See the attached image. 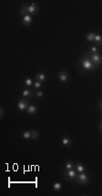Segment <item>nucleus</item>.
Listing matches in <instances>:
<instances>
[{"mask_svg": "<svg viewBox=\"0 0 102 196\" xmlns=\"http://www.w3.org/2000/svg\"><path fill=\"white\" fill-rule=\"evenodd\" d=\"M80 65H81V68L87 71H92V70H96V66L90 60L89 57H88V56H84L82 57L81 60H80Z\"/></svg>", "mask_w": 102, "mask_h": 196, "instance_id": "1", "label": "nucleus"}, {"mask_svg": "<svg viewBox=\"0 0 102 196\" xmlns=\"http://www.w3.org/2000/svg\"><path fill=\"white\" fill-rule=\"evenodd\" d=\"M88 180H89V179H88V176L86 172L78 173L76 179H75V181H76L78 184H87L88 182Z\"/></svg>", "mask_w": 102, "mask_h": 196, "instance_id": "2", "label": "nucleus"}, {"mask_svg": "<svg viewBox=\"0 0 102 196\" xmlns=\"http://www.w3.org/2000/svg\"><path fill=\"white\" fill-rule=\"evenodd\" d=\"M89 59L90 60L92 61V62L94 63V65H95L96 67L97 66H99V65L101 64L102 62V57L100 55V53H96V54H90L89 56Z\"/></svg>", "mask_w": 102, "mask_h": 196, "instance_id": "3", "label": "nucleus"}, {"mask_svg": "<svg viewBox=\"0 0 102 196\" xmlns=\"http://www.w3.org/2000/svg\"><path fill=\"white\" fill-rule=\"evenodd\" d=\"M78 172H77L75 169H72V170H68L67 172H64V178L67 179L68 181H75L77 175H78Z\"/></svg>", "mask_w": 102, "mask_h": 196, "instance_id": "4", "label": "nucleus"}, {"mask_svg": "<svg viewBox=\"0 0 102 196\" xmlns=\"http://www.w3.org/2000/svg\"><path fill=\"white\" fill-rule=\"evenodd\" d=\"M57 76H58V80H60L62 83H66V82L68 81L69 76H68V72H66L65 70H61V71H59Z\"/></svg>", "mask_w": 102, "mask_h": 196, "instance_id": "5", "label": "nucleus"}, {"mask_svg": "<svg viewBox=\"0 0 102 196\" xmlns=\"http://www.w3.org/2000/svg\"><path fill=\"white\" fill-rule=\"evenodd\" d=\"M28 106H29V104H28V100H26V99H21V100L18 101V103H17V109H19V110L23 111V110H26V109H28Z\"/></svg>", "mask_w": 102, "mask_h": 196, "instance_id": "6", "label": "nucleus"}, {"mask_svg": "<svg viewBox=\"0 0 102 196\" xmlns=\"http://www.w3.org/2000/svg\"><path fill=\"white\" fill-rule=\"evenodd\" d=\"M38 12V7L36 4L32 3L31 5H28V13L29 15H36Z\"/></svg>", "mask_w": 102, "mask_h": 196, "instance_id": "7", "label": "nucleus"}, {"mask_svg": "<svg viewBox=\"0 0 102 196\" xmlns=\"http://www.w3.org/2000/svg\"><path fill=\"white\" fill-rule=\"evenodd\" d=\"M22 23L25 26L28 27L32 24V18L31 15H26V16L22 17Z\"/></svg>", "mask_w": 102, "mask_h": 196, "instance_id": "8", "label": "nucleus"}, {"mask_svg": "<svg viewBox=\"0 0 102 196\" xmlns=\"http://www.w3.org/2000/svg\"><path fill=\"white\" fill-rule=\"evenodd\" d=\"M36 80H38V81L43 83V82H45L46 80H47V75L42 72H39L36 75Z\"/></svg>", "mask_w": 102, "mask_h": 196, "instance_id": "9", "label": "nucleus"}, {"mask_svg": "<svg viewBox=\"0 0 102 196\" xmlns=\"http://www.w3.org/2000/svg\"><path fill=\"white\" fill-rule=\"evenodd\" d=\"M20 14L22 17L26 16V15H29V13H28V4H24V5H22V7H21V10H20Z\"/></svg>", "mask_w": 102, "mask_h": 196, "instance_id": "10", "label": "nucleus"}, {"mask_svg": "<svg viewBox=\"0 0 102 196\" xmlns=\"http://www.w3.org/2000/svg\"><path fill=\"white\" fill-rule=\"evenodd\" d=\"M75 170H76L77 172H78V173L86 172L85 166H84L83 164H81V163H76V164H75Z\"/></svg>", "mask_w": 102, "mask_h": 196, "instance_id": "11", "label": "nucleus"}, {"mask_svg": "<svg viewBox=\"0 0 102 196\" xmlns=\"http://www.w3.org/2000/svg\"><path fill=\"white\" fill-rule=\"evenodd\" d=\"M33 91L29 89H26L22 91V96L23 98H31L33 97Z\"/></svg>", "mask_w": 102, "mask_h": 196, "instance_id": "12", "label": "nucleus"}, {"mask_svg": "<svg viewBox=\"0 0 102 196\" xmlns=\"http://www.w3.org/2000/svg\"><path fill=\"white\" fill-rule=\"evenodd\" d=\"M61 143H62V145L65 146V147H69V146L72 144V141L68 137H63L62 139H61Z\"/></svg>", "mask_w": 102, "mask_h": 196, "instance_id": "13", "label": "nucleus"}, {"mask_svg": "<svg viewBox=\"0 0 102 196\" xmlns=\"http://www.w3.org/2000/svg\"><path fill=\"white\" fill-rule=\"evenodd\" d=\"M26 111H28V113L29 115H35L36 113V111H37V109H36V107L35 105H29Z\"/></svg>", "mask_w": 102, "mask_h": 196, "instance_id": "14", "label": "nucleus"}, {"mask_svg": "<svg viewBox=\"0 0 102 196\" xmlns=\"http://www.w3.org/2000/svg\"><path fill=\"white\" fill-rule=\"evenodd\" d=\"M65 169H66L67 171L68 170H72V169H75V164L72 162V161H68L65 162V165H64Z\"/></svg>", "mask_w": 102, "mask_h": 196, "instance_id": "15", "label": "nucleus"}, {"mask_svg": "<svg viewBox=\"0 0 102 196\" xmlns=\"http://www.w3.org/2000/svg\"><path fill=\"white\" fill-rule=\"evenodd\" d=\"M94 42H96V44H97L98 46L102 45V36L100 35V34H96Z\"/></svg>", "mask_w": 102, "mask_h": 196, "instance_id": "16", "label": "nucleus"}, {"mask_svg": "<svg viewBox=\"0 0 102 196\" xmlns=\"http://www.w3.org/2000/svg\"><path fill=\"white\" fill-rule=\"evenodd\" d=\"M22 137L24 138L25 140L31 139V137H32V131H29V130H26V131L22 132Z\"/></svg>", "mask_w": 102, "mask_h": 196, "instance_id": "17", "label": "nucleus"}, {"mask_svg": "<svg viewBox=\"0 0 102 196\" xmlns=\"http://www.w3.org/2000/svg\"><path fill=\"white\" fill-rule=\"evenodd\" d=\"M95 33H93V32H89V33L87 35L86 38L87 40H88V42H93L94 40H95Z\"/></svg>", "mask_w": 102, "mask_h": 196, "instance_id": "18", "label": "nucleus"}, {"mask_svg": "<svg viewBox=\"0 0 102 196\" xmlns=\"http://www.w3.org/2000/svg\"><path fill=\"white\" fill-rule=\"evenodd\" d=\"M53 189L55 190L56 192L61 191V189H62V184H61L60 182H55V183L53 184Z\"/></svg>", "mask_w": 102, "mask_h": 196, "instance_id": "19", "label": "nucleus"}, {"mask_svg": "<svg viewBox=\"0 0 102 196\" xmlns=\"http://www.w3.org/2000/svg\"><path fill=\"white\" fill-rule=\"evenodd\" d=\"M33 84L34 83H33V81H32L31 78H28L25 80V85H26V87H31V86H33Z\"/></svg>", "mask_w": 102, "mask_h": 196, "instance_id": "20", "label": "nucleus"}, {"mask_svg": "<svg viewBox=\"0 0 102 196\" xmlns=\"http://www.w3.org/2000/svg\"><path fill=\"white\" fill-rule=\"evenodd\" d=\"M33 86H34V89H39L40 88L42 87V82H40V81H38V80H36V82H34V84H33Z\"/></svg>", "mask_w": 102, "mask_h": 196, "instance_id": "21", "label": "nucleus"}, {"mask_svg": "<svg viewBox=\"0 0 102 196\" xmlns=\"http://www.w3.org/2000/svg\"><path fill=\"white\" fill-rule=\"evenodd\" d=\"M96 53H99V49H98L96 46H92V47H90L89 54H96Z\"/></svg>", "mask_w": 102, "mask_h": 196, "instance_id": "22", "label": "nucleus"}, {"mask_svg": "<svg viewBox=\"0 0 102 196\" xmlns=\"http://www.w3.org/2000/svg\"><path fill=\"white\" fill-rule=\"evenodd\" d=\"M38 137H39V132L36 131V130H33V131H32V137H31V139L36 140Z\"/></svg>", "mask_w": 102, "mask_h": 196, "instance_id": "23", "label": "nucleus"}, {"mask_svg": "<svg viewBox=\"0 0 102 196\" xmlns=\"http://www.w3.org/2000/svg\"><path fill=\"white\" fill-rule=\"evenodd\" d=\"M36 96L38 98H42L44 96V92L42 91V90H37V91L36 92Z\"/></svg>", "mask_w": 102, "mask_h": 196, "instance_id": "24", "label": "nucleus"}, {"mask_svg": "<svg viewBox=\"0 0 102 196\" xmlns=\"http://www.w3.org/2000/svg\"><path fill=\"white\" fill-rule=\"evenodd\" d=\"M0 110H1V118H3L4 112H3V108H2V107H1V109H0Z\"/></svg>", "mask_w": 102, "mask_h": 196, "instance_id": "25", "label": "nucleus"}, {"mask_svg": "<svg viewBox=\"0 0 102 196\" xmlns=\"http://www.w3.org/2000/svg\"><path fill=\"white\" fill-rule=\"evenodd\" d=\"M99 108H100V109H102V102H99Z\"/></svg>", "mask_w": 102, "mask_h": 196, "instance_id": "26", "label": "nucleus"}, {"mask_svg": "<svg viewBox=\"0 0 102 196\" xmlns=\"http://www.w3.org/2000/svg\"><path fill=\"white\" fill-rule=\"evenodd\" d=\"M99 128H100V130H101V131H102V121L99 123Z\"/></svg>", "mask_w": 102, "mask_h": 196, "instance_id": "27", "label": "nucleus"}]
</instances>
